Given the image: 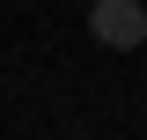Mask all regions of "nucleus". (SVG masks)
I'll return each mask as SVG.
<instances>
[{"label": "nucleus", "instance_id": "obj_1", "mask_svg": "<svg viewBox=\"0 0 147 140\" xmlns=\"http://www.w3.org/2000/svg\"><path fill=\"white\" fill-rule=\"evenodd\" d=\"M88 30H96V44H110V52H132L147 37V7L140 0H96L88 7Z\"/></svg>", "mask_w": 147, "mask_h": 140}]
</instances>
